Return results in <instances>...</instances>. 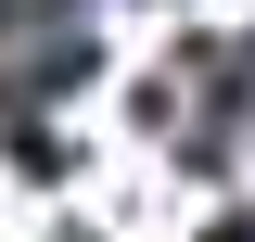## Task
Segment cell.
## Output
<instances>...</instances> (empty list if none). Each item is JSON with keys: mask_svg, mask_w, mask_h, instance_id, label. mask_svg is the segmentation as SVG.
<instances>
[{"mask_svg": "<svg viewBox=\"0 0 255 242\" xmlns=\"http://www.w3.org/2000/svg\"><path fill=\"white\" fill-rule=\"evenodd\" d=\"M38 26H77L64 0H0V38H38Z\"/></svg>", "mask_w": 255, "mask_h": 242, "instance_id": "1", "label": "cell"}, {"mask_svg": "<svg viewBox=\"0 0 255 242\" xmlns=\"http://www.w3.org/2000/svg\"><path fill=\"white\" fill-rule=\"evenodd\" d=\"M204 242H255V217H217V230H204Z\"/></svg>", "mask_w": 255, "mask_h": 242, "instance_id": "2", "label": "cell"}]
</instances>
